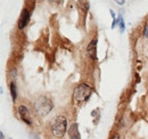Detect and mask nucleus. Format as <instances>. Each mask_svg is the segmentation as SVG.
<instances>
[{
	"label": "nucleus",
	"instance_id": "1a4fd4ad",
	"mask_svg": "<svg viewBox=\"0 0 148 139\" xmlns=\"http://www.w3.org/2000/svg\"><path fill=\"white\" fill-rule=\"evenodd\" d=\"M119 25H120V31H121V33H123L124 32V30H125V24H124V19L122 17V15L120 14L119 15Z\"/></svg>",
	"mask_w": 148,
	"mask_h": 139
},
{
	"label": "nucleus",
	"instance_id": "423d86ee",
	"mask_svg": "<svg viewBox=\"0 0 148 139\" xmlns=\"http://www.w3.org/2000/svg\"><path fill=\"white\" fill-rule=\"evenodd\" d=\"M67 133H69L70 139H81V135L79 131V123H76V122L71 123L67 129Z\"/></svg>",
	"mask_w": 148,
	"mask_h": 139
},
{
	"label": "nucleus",
	"instance_id": "9b49d317",
	"mask_svg": "<svg viewBox=\"0 0 148 139\" xmlns=\"http://www.w3.org/2000/svg\"><path fill=\"white\" fill-rule=\"evenodd\" d=\"M144 36L148 38V23L145 25V29H144Z\"/></svg>",
	"mask_w": 148,
	"mask_h": 139
},
{
	"label": "nucleus",
	"instance_id": "f03ea898",
	"mask_svg": "<svg viewBox=\"0 0 148 139\" xmlns=\"http://www.w3.org/2000/svg\"><path fill=\"white\" fill-rule=\"evenodd\" d=\"M67 120L64 115H58L51 121V131L57 138H62L67 131Z\"/></svg>",
	"mask_w": 148,
	"mask_h": 139
},
{
	"label": "nucleus",
	"instance_id": "6e6552de",
	"mask_svg": "<svg viewBox=\"0 0 148 139\" xmlns=\"http://www.w3.org/2000/svg\"><path fill=\"white\" fill-rule=\"evenodd\" d=\"M10 94H12V98L15 102L17 99V90H16V85L15 82H10Z\"/></svg>",
	"mask_w": 148,
	"mask_h": 139
},
{
	"label": "nucleus",
	"instance_id": "9d476101",
	"mask_svg": "<svg viewBox=\"0 0 148 139\" xmlns=\"http://www.w3.org/2000/svg\"><path fill=\"white\" fill-rule=\"evenodd\" d=\"M119 17L115 18V19H113V24H112V29H115V26H117L119 25Z\"/></svg>",
	"mask_w": 148,
	"mask_h": 139
},
{
	"label": "nucleus",
	"instance_id": "f8f14e48",
	"mask_svg": "<svg viewBox=\"0 0 148 139\" xmlns=\"http://www.w3.org/2000/svg\"><path fill=\"white\" fill-rule=\"evenodd\" d=\"M110 12H111V15H112V17H113V19H115V14H114V12H113V10H110Z\"/></svg>",
	"mask_w": 148,
	"mask_h": 139
},
{
	"label": "nucleus",
	"instance_id": "7ed1b4c3",
	"mask_svg": "<svg viewBox=\"0 0 148 139\" xmlns=\"http://www.w3.org/2000/svg\"><path fill=\"white\" fill-rule=\"evenodd\" d=\"M53 107H54L53 102L46 96H40L34 103V108H36L38 114H40L41 116L48 115L51 112Z\"/></svg>",
	"mask_w": 148,
	"mask_h": 139
},
{
	"label": "nucleus",
	"instance_id": "0eeeda50",
	"mask_svg": "<svg viewBox=\"0 0 148 139\" xmlns=\"http://www.w3.org/2000/svg\"><path fill=\"white\" fill-rule=\"evenodd\" d=\"M87 54L91 59L93 61L97 59V40L96 39L91 40L90 43L87 46Z\"/></svg>",
	"mask_w": 148,
	"mask_h": 139
},
{
	"label": "nucleus",
	"instance_id": "ddd939ff",
	"mask_svg": "<svg viewBox=\"0 0 148 139\" xmlns=\"http://www.w3.org/2000/svg\"><path fill=\"white\" fill-rule=\"evenodd\" d=\"M117 3H120V5H122V3H124V1H116Z\"/></svg>",
	"mask_w": 148,
	"mask_h": 139
},
{
	"label": "nucleus",
	"instance_id": "f257e3e1",
	"mask_svg": "<svg viewBox=\"0 0 148 139\" xmlns=\"http://www.w3.org/2000/svg\"><path fill=\"white\" fill-rule=\"evenodd\" d=\"M92 94V89L87 83H80L77 87H75L73 91V100L75 104H82L86 103Z\"/></svg>",
	"mask_w": 148,
	"mask_h": 139
},
{
	"label": "nucleus",
	"instance_id": "20e7f679",
	"mask_svg": "<svg viewBox=\"0 0 148 139\" xmlns=\"http://www.w3.org/2000/svg\"><path fill=\"white\" fill-rule=\"evenodd\" d=\"M17 113H18L21 120L24 123H26L29 125L32 124V115L30 113V109L25 105H19L18 107H17Z\"/></svg>",
	"mask_w": 148,
	"mask_h": 139
},
{
	"label": "nucleus",
	"instance_id": "39448f33",
	"mask_svg": "<svg viewBox=\"0 0 148 139\" xmlns=\"http://www.w3.org/2000/svg\"><path fill=\"white\" fill-rule=\"evenodd\" d=\"M30 18H31V14L29 12V9H23L22 14H21V17L18 19V29L19 30H23L30 22Z\"/></svg>",
	"mask_w": 148,
	"mask_h": 139
}]
</instances>
